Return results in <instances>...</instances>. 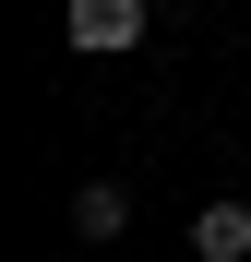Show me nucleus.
<instances>
[{"mask_svg": "<svg viewBox=\"0 0 251 262\" xmlns=\"http://www.w3.org/2000/svg\"><path fill=\"white\" fill-rule=\"evenodd\" d=\"M144 24H156L144 0H72V48H84V60H120V48H144Z\"/></svg>", "mask_w": 251, "mask_h": 262, "instance_id": "obj_1", "label": "nucleus"}, {"mask_svg": "<svg viewBox=\"0 0 251 262\" xmlns=\"http://www.w3.org/2000/svg\"><path fill=\"white\" fill-rule=\"evenodd\" d=\"M191 262H251V203H203L191 214Z\"/></svg>", "mask_w": 251, "mask_h": 262, "instance_id": "obj_2", "label": "nucleus"}, {"mask_svg": "<svg viewBox=\"0 0 251 262\" xmlns=\"http://www.w3.org/2000/svg\"><path fill=\"white\" fill-rule=\"evenodd\" d=\"M120 227H132V191H120V179H84V191H72V238H96V250H108Z\"/></svg>", "mask_w": 251, "mask_h": 262, "instance_id": "obj_3", "label": "nucleus"}]
</instances>
